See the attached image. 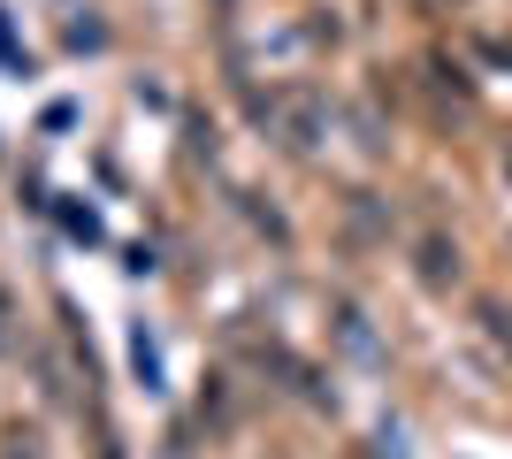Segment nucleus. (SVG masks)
Segmentation results:
<instances>
[{
  "label": "nucleus",
  "instance_id": "1",
  "mask_svg": "<svg viewBox=\"0 0 512 459\" xmlns=\"http://www.w3.org/2000/svg\"><path fill=\"white\" fill-rule=\"evenodd\" d=\"M444 276H459V253H444V245H428V284H444Z\"/></svg>",
  "mask_w": 512,
  "mask_h": 459
},
{
  "label": "nucleus",
  "instance_id": "2",
  "mask_svg": "<svg viewBox=\"0 0 512 459\" xmlns=\"http://www.w3.org/2000/svg\"><path fill=\"white\" fill-rule=\"evenodd\" d=\"M0 314H8V299H0Z\"/></svg>",
  "mask_w": 512,
  "mask_h": 459
}]
</instances>
